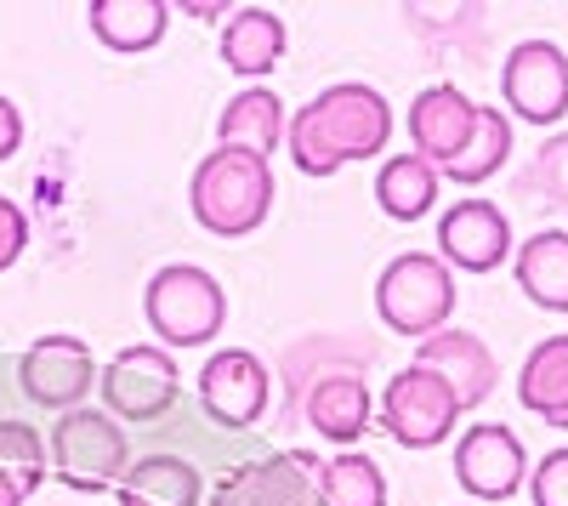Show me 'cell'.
<instances>
[{
	"label": "cell",
	"mask_w": 568,
	"mask_h": 506,
	"mask_svg": "<svg viewBox=\"0 0 568 506\" xmlns=\"http://www.w3.org/2000/svg\"><path fill=\"white\" fill-rule=\"evenodd\" d=\"M0 506H23V495H18V489H12L7 478H0Z\"/></svg>",
	"instance_id": "4dcf8cb0"
},
{
	"label": "cell",
	"mask_w": 568,
	"mask_h": 506,
	"mask_svg": "<svg viewBox=\"0 0 568 506\" xmlns=\"http://www.w3.org/2000/svg\"><path fill=\"white\" fill-rule=\"evenodd\" d=\"M524 473H529V449L517 444L511 427L478 422V427L460 433V444H455V484L471 500H511L517 489H524Z\"/></svg>",
	"instance_id": "9c48e42d"
},
{
	"label": "cell",
	"mask_w": 568,
	"mask_h": 506,
	"mask_svg": "<svg viewBox=\"0 0 568 506\" xmlns=\"http://www.w3.org/2000/svg\"><path fill=\"white\" fill-rule=\"evenodd\" d=\"M455 416L460 404L449 393L444 376L420 371V364H409V371H398L382 393V427L404 444V449H433L455 433Z\"/></svg>",
	"instance_id": "ba28073f"
},
{
	"label": "cell",
	"mask_w": 568,
	"mask_h": 506,
	"mask_svg": "<svg viewBox=\"0 0 568 506\" xmlns=\"http://www.w3.org/2000/svg\"><path fill=\"white\" fill-rule=\"evenodd\" d=\"M375 307H382L387 331L426 342L433 331H444L449 313H455V273L426 251H404L382 267V280H375Z\"/></svg>",
	"instance_id": "277c9868"
},
{
	"label": "cell",
	"mask_w": 568,
	"mask_h": 506,
	"mask_svg": "<svg viewBox=\"0 0 568 506\" xmlns=\"http://www.w3.org/2000/svg\"><path fill=\"white\" fill-rule=\"evenodd\" d=\"M114 500L120 506H200L205 478H200L194 462H182V455H142V462L125 467Z\"/></svg>",
	"instance_id": "9a60e30c"
},
{
	"label": "cell",
	"mask_w": 568,
	"mask_h": 506,
	"mask_svg": "<svg viewBox=\"0 0 568 506\" xmlns=\"http://www.w3.org/2000/svg\"><path fill=\"white\" fill-rule=\"evenodd\" d=\"M517 291H524L535 307L546 313H568V234L562 227H546V234L524 240L517 251Z\"/></svg>",
	"instance_id": "44dd1931"
},
{
	"label": "cell",
	"mask_w": 568,
	"mask_h": 506,
	"mask_svg": "<svg viewBox=\"0 0 568 506\" xmlns=\"http://www.w3.org/2000/svg\"><path fill=\"white\" fill-rule=\"evenodd\" d=\"M23 149V114L12 98H0V160H12Z\"/></svg>",
	"instance_id": "f546056e"
},
{
	"label": "cell",
	"mask_w": 568,
	"mask_h": 506,
	"mask_svg": "<svg viewBox=\"0 0 568 506\" xmlns=\"http://www.w3.org/2000/svg\"><path fill=\"white\" fill-rule=\"evenodd\" d=\"M142 313H149V325L165 347H205L222 336L227 291L194 262H165L142 291Z\"/></svg>",
	"instance_id": "3957f363"
},
{
	"label": "cell",
	"mask_w": 568,
	"mask_h": 506,
	"mask_svg": "<svg viewBox=\"0 0 568 506\" xmlns=\"http://www.w3.org/2000/svg\"><path fill=\"white\" fill-rule=\"evenodd\" d=\"M267 398H273V382H267V364L245 347H227V353H211L205 371H200V404L216 427H256L267 416Z\"/></svg>",
	"instance_id": "30bf717a"
},
{
	"label": "cell",
	"mask_w": 568,
	"mask_h": 506,
	"mask_svg": "<svg viewBox=\"0 0 568 506\" xmlns=\"http://www.w3.org/2000/svg\"><path fill=\"white\" fill-rule=\"evenodd\" d=\"M318 506H387V478L364 449H342L324 462Z\"/></svg>",
	"instance_id": "d4e9b609"
},
{
	"label": "cell",
	"mask_w": 568,
	"mask_h": 506,
	"mask_svg": "<svg viewBox=\"0 0 568 506\" xmlns=\"http://www.w3.org/2000/svg\"><path fill=\"white\" fill-rule=\"evenodd\" d=\"M307 422L329 444H358L369 427V387L353 371H329L307 387Z\"/></svg>",
	"instance_id": "2e32d148"
},
{
	"label": "cell",
	"mask_w": 568,
	"mask_h": 506,
	"mask_svg": "<svg viewBox=\"0 0 568 506\" xmlns=\"http://www.w3.org/2000/svg\"><path fill=\"white\" fill-rule=\"evenodd\" d=\"M393 136V109L375 85L364 80H342L324 85L313 103H302L284 125V143H291L296 171L307 176H336L347 160H369L382 154Z\"/></svg>",
	"instance_id": "6da1fadb"
},
{
	"label": "cell",
	"mask_w": 568,
	"mask_h": 506,
	"mask_svg": "<svg viewBox=\"0 0 568 506\" xmlns=\"http://www.w3.org/2000/svg\"><path fill=\"white\" fill-rule=\"evenodd\" d=\"M0 478L29 495L45 478V438L29 422H0Z\"/></svg>",
	"instance_id": "484cf974"
},
{
	"label": "cell",
	"mask_w": 568,
	"mask_h": 506,
	"mask_svg": "<svg viewBox=\"0 0 568 506\" xmlns=\"http://www.w3.org/2000/svg\"><path fill=\"white\" fill-rule=\"evenodd\" d=\"M438 251L444 267L455 262L460 273H489L511 256V222L489 200H460L438 216Z\"/></svg>",
	"instance_id": "7c38bea8"
},
{
	"label": "cell",
	"mask_w": 568,
	"mask_h": 506,
	"mask_svg": "<svg viewBox=\"0 0 568 506\" xmlns=\"http://www.w3.org/2000/svg\"><path fill=\"white\" fill-rule=\"evenodd\" d=\"M500 98L524 125H557L568 114V52L557 40H517L500 69Z\"/></svg>",
	"instance_id": "52a82bcc"
},
{
	"label": "cell",
	"mask_w": 568,
	"mask_h": 506,
	"mask_svg": "<svg viewBox=\"0 0 568 506\" xmlns=\"http://www.w3.org/2000/svg\"><path fill=\"white\" fill-rule=\"evenodd\" d=\"M506 160H511V120H506L500 109H478V125H471L466 149H460L449 165H438V176L478 189V182H489Z\"/></svg>",
	"instance_id": "cb8c5ba5"
},
{
	"label": "cell",
	"mask_w": 568,
	"mask_h": 506,
	"mask_svg": "<svg viewBox=\"0 0 568 506\" xmlns=\"http://www.w3.org/2000/svg\"><path fill=\"white\" fill-rule=\"evenodd\" d=\"M205 506H256V495H251V467L227 473V478L211 489V500H205Z\"/></svg>",
	"instance_id": "f1b7e54d"
},
{
	"label": "cell",
	"mask_w": 568,
	"mask_h": 506,
	"mask_svg": "<svg viewBox=\"0 0 568 506\" xmlns=\"http://www.w3.org/2000/svg\"><path fill=\"white\" fill-rule=\"evenodd\" d=\"M529 495H535V506H568V449H551L535 467Z\"/></svg>",
	"instance_id": "4316f807"
},
{
	"label": "cell",
	"mask_w": 568,
	"mask_h": 506,
	"mask_svg": "<svg viewBox=\"0 0 568 506\" xmlns=\"http://www.w3.org/2000/svg\"><path fill=\"white\" fill-rule=\"evenodd\" d=\"M438 189H444L438 165L420 160V154H393L382 171H375V205H382L393 222H420L438 205Z\"/></svg>",
	"instance_id": "7402d4cb"
},
{
	"label": "cell",
	"mask_w": 568,
	"mask_h": 506,
	"mask_svg": "<svg viewBox=\"0 0 568 506\" xmlns=\"http://www.w3.org/2000/svg\"><path fill=\"white\" fill-rule=\"evenodd\" d=\"M176 387H182V371L165 347H125L98 371L103 409L120 422H160L176 404Z\"/></svg>",
	"instance_id": "8992f818"
},
{
	"label": "cell",
	"mask_w": 568,
	"mask_h": 506,
	"mask_svg": "<svg viewBox=\"0 0 568 506\" xmlns=\"http://www.w3.org/2000/svg\"><path fill=\"white\" fill-rule=\"evenodd\" d=\"M52 467L69 489H109L125 478L131 449L109 409H69L52 433Z\"/></svg>",
	"instance_id": "5b68a950"
},
{
	"label": "cell",
	"mask_w": 568,
	"mask_h": 506,
	"mask_svg": "<svg viewBox=\"0 0 568 506\" xmlns=\"http://www.w3.org/2000/svg\"><path fill=\"white\" fill-rule=\"evenodd\" d=\"M517 404L535 409L546 427L568 433V336H546L540 347H529L517 371Z\"/></svg>",
	"instance_id": "d6986e66"
},
{
	"label": "cell",
	"mask_w": 568,
	"mask_h": 506,
	"mask_svg": "<svg viewBox=\"0 0 568 506\" xmlns=\"http://www.w3.org/2000/svg\"><path fill=\"white\" fill-rule=\"evenodd\" d=\"M324 462L313 449H278L267 462H251V495L256 506H318Z\"/></svg>",
	"instance_id": "603a6c76"
},
{
	"label": "cell",
	"mask_w": 568,
	"mask_h": 506,
	"mask_svg": "<svg viewBox=\"0 0 568 506\" xmlns=\"http://www.w3.org/2000/svg\"><path fill=\"white\" fill-rule=\"evenodd\" d=\"M284 125H291V114H284L278 91L245 85L240 98H227L216 136H222V149H245V154H262V160H267V154L284 143Z\"/></svg>",
	"instance_id": "e0dca14e"
},
{
	"label": "cell",
	"mask_w": 568,
	"mask_h": 506,
	"mask_svg": "<svg viewBox=\"0 0 568 506\" xmlns=\"http://www.w3.org/2000/svg\"><path fill=\"white\" fill-rule=\"evenodd\" d=\"M98 382V364H91V347L80 336H40L23 358H18V387L29 404L40 409H69L91 393Z\"/></svg>",
	"instance_id": "8fae6325"
},
{
	"label": "cell",
	"mask_w": 568,
	"mask_h": 506,
	"mask_svg": "<svg viewBox=\"0 0 568 506\" xmlns=\"http://www.w3.org/2000/svg\"><path fill=\"white\" fill-rule=\"evenodd\" d=\"M194 222L216 240H240L273 216V165L245 149H211L187 182Z\"/></svg>",
	"instance_id": "7a4b0ae2"
},
{
	"label": "cell",
	"mask_w": 568,
	"mask_h": 506,
	"mask_svg": "<svg viewBox=\"0 0 568 506\" xmlns=\"http://www.w3.org/2000/svg\"><path fill=\"white\" fill-rule=\"evenodd\" d=\"M85 23L109 52H149V45L165 40L171 7L165 0H91Z\"/></svg>",
	"instance_id": "ffe728a7"
},
{
	"label": "cell",
	"mask_w": 568,
	"mask_h": 506,
	"mask_svg": "<svg viewBox=\"0 0 568 506\" xmlns=\"http://www.w3.org/2000/svg\"><path fill=\"white\" fill-rule=\"evenodd\" d=\"M471 125H478V103H471L460 85H426L409 103V143L433 165H449L466 149Z\"/></svg>",
	"instance_id": "5bb4252c"
},
{
	"label": "cell",
	"mask_w": 568,
	"mask_h": 506,
	"mask_svg": "<svg viewBox=\"0 0 568 506\" xmlns=\"http://www.w3.org/2000/svg\"><path fill=\"white\" fill-rule=\"evenodd\" d=\"M23 245H29V216H23L7 194H0V273L23 256Z\"/></svg>",
	"instance_id": "83f0119b"
},
{
	"label": "cell",
	"mask_w": 568,
	"mask_h": 506,
	"mask_svg": "<svg viewBox=\"0 0 568 506\" xmlns=\"http://www.w3.org/2000/svg\"><path fill=\"white\" fill-rule=\"evenodd\" d=\"M415 364H420V371H433V376H444L460 409L484 404V398L495 393V382H500L495 353L471 336V331H455V325H444V331L426 336L420 353H415Z\"/></svg>",
	"instance_id": "4fadbf2b"
},
{
	"label": "cell",
	"mask_w": 568,
	"mask_h": 506,
	"mask_svg": "<svg viewBox=\"0 0 568 506\" xmlns=\"http://www.w3.org/2000/svg\"><path fill=\"white\" fill-rule=\"evenodd\" d=\"M284 58V18L267 7H240L222 29V63L240 80H262L273 74V63Z\"/></svg>",
	"instance_id": "ac0fdd59"
}]
</instances>
